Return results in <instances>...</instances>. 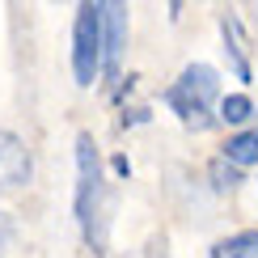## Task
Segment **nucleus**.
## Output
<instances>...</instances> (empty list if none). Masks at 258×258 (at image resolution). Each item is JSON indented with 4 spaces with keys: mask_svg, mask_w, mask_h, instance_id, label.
I'll use <instances>...</instances> for the list:
<instances>
[{
    "mask_svg": "<svg viewBox=\"0 0 258 258\" xmlns=\"http://www.w3.org/2000/svg\"><path fill=\"white\" fill-rule=\"evenodd\" d=\"M106 212H110V199H106V178H102V157L98 144H93L89 132L77 136V220L81 233L93 250H106Z\"/></svg>",
    "mask_w": 258,
    "mask_h": 258,
    "instance_id": "f257e3e1",
    "label": "nucleus"
},
{
    "mask_svg": "<svg viewBox=\"0 0 258 258\" xmlns=\"http://www.w3.org/2000/svg\"><path fill=\"white\" fill-rule=\"evenodd\" d=\"M165 106L186 127H195V132L216 127L220 119L212 114V110H220V77H216V68H208V63H186L182 77L165 89Z\"/></svg>",
    "mask_w": 258,
    "mask_h": 258,
    "instance_id": "f03ea898",
    "label": "nucleus"
},
{
    "mask_svg": "<svg viewBox=\"0 0 258 258\" xmlns=\"http://www.w3.org/2000/svg\"><path fill=\"white\" fill-rule=\"evenodd\" d=\"M106 59V5H85L77 9V26H72V72L77 85H93Z\"/></svg>",
    "mask_w": 258,
    "mask_h": 258,
    "instance_id": "7ed1b4c3",
    "label": "nucleus"
},
{
    "mask_svg": "<svg viewBox=\"0 0 258 258\" xmlns=\"http://www.w3.org/2000/svg\"><path fill=\"white\" fill-rule=\"evenodd\" d=\"M30 178V153L13 132H0V190H13Z\"/></svg>",
    "mask_w": 258,
    "mask_h": 258,
    "instance_id": "20e7f679",
    "label": "nucleus"
},
{
    "mask_svg": "<svg viewBox=\"0 0 258 258\" xmlns=\"http://www.w3.org/2000/svg\"><path fill=\"white\" fill-rule=\"evenodd\" d=\"M123 47H127V9L123 5H106V59H102L106 77H119Z\"/></svg>",
    "mask_w": 258,
    "mask_h": 258,
    "instance_id": "39448f33",
    "label": "nucleus"
},
{
    "mask_svg": "<svg viewBox=\"0 0 258 258\" xmlns=\"http://www.w3.org/2000/svg\"><path fill=\"white\" fill-rule=\"evenodd\" d=\"M220 34H224V51H229V59H233V72H237V81H250V55H245L241 21L224 13V17H220Z\"/></svg>",
    "mask_w": 258,
    "mask_h": 258,
    "instance_id": "423d86ee",
    "label": "nucleus"
},
{
    "mask_svg": "<svg viewBox=\"0 0 258 258\" xmlns=\"http://www.w3.org/2000/svg\"><path fill=\"white\" fill-rule=\"evenodd\" d=\"M224 157L233 161V165H258V127H245V132L229 136V144H224Z\"/></svg>",
    "mask_w": 258,
    "mask_h": 258,
    "instance_id": "0eeeda50",
    "label": "nucleus"
},
{
    "mask_svg": "<svg viewBox=\"0 0 258 258\" xmlns=\"http://www.w3.org/2000/svg\"><path fill=\"white\" fill-rule=\"evenodd\" d=\"M212 258H258V233H237L212 245Z\"/></svg>",
    "mask_w": 258,
    "mask_h": 258,
    "instance_id": "6e6552de",
    "label": "nucleus"
},
{
    "mask_svg": "<svg viewBox=\"0 0 258 258\" xmlns=\"http://www.w3.org/2000/svg\"><path fill=\"white\" fill-rule=\"evenodd\" d=\"M216 119H220V123H233V127H241V123H250V119H254V102L245 98V93H229V98H220V110H216Z\"/></svg>",
    "mask_w": 258,
    "mask_h": 258,
    "instance_id": "1a4fd4ad",
    "label": "nucleus"
},
{
    "mask_svg": "<svg viewBox=\"0 0 258 258\" xmlns=\"http://www.w3.org/2000/svg\"><path fill=\"white\" fill-rule=\"evenodd\" d=\"M212 182H216V190H233L241 182V169L229 157H220V161H212Z\"/></svg>",
    "mask_w": 258,
    "mask_h": 258,
    "instance_id": "9d476101",
    "label": "nucleus"
},
{
    "mask_svg": "<svg viewBox=\"0 0 258 258\" xmlns=\"http://www.w3.org/2000/svg\"><path fill=\"white\" fill-rule=\"evenodd\" d=\"M9 233H13V229H9V216L0 212V254H5V245H9Z\"/></svg>",
    "mask_w": 258,
    "mask_h": 258,
    "instance_id": "9b49d317",
    "label": "nucleus"
},
{
    "mask_svg": "<svg viewBox=\"0 0 258 258\" xmlns=\"http://www.w3.org/2000/svg\"><path fill=\"white\" fill-rule=\"evenodd\" d=\"M110 165H114V174H119V178H127V174H132V165H127V157H114Z\"/></svg>",
    "mask_w": 258,
    "mask_h": 258,
    "instance_id": "f8f14e48",
    "label": "nucleus"
}]
</instances>
